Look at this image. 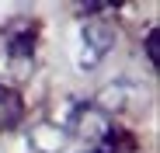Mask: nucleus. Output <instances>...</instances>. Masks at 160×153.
I'll return each instance as SVG.
<instances>
[{"instance_id":"nucleus-4","label":"nucleus","mask_w":160,"mask_h":153,"mask_svg":"<svg viewBox=\"0 0 160 153\" xmlns=\"http://www.w3.org/2000/svg\"><path fill=\"white\" fill-rule=\"evenodd\" d=\"M146 56H150V63H157V32L146 35Z\"/></svg>"},{"instance_id":"nucleus-3","label":"nucleus","mask_w":160,"mask_h":153,"mask_svg":"<svg viewBox=\"0 0 160 153\" xmlns=\"http://www.w3.org/2000/svg\"><path fill=\"white\" fill-rule=\"evenodd\" d=\"M24 115V105L21 97L11 91V87H0V129H14Z\"/></svg>"},{"instance_id":"nucleus-1","label":"nucleus","mask_w":160,"mask_h":153,"mask_svg":"<svg viewBox=\"0 0 160 153\" xmlns=\"http://www.w3.org/2000/svg\"><path fill=\"white\" fill-rule=\"evenodd\" d=\"M115 49V32L108 28V24H101V21H94V24H87L84 28V52H80V66L84 70H94L104 56H108Z\"/></svg>"},{"instance_id":"nucleus-2","label":"nucleus","mask_w":160,"mask_h":153,"mask_svg":"<svg viewBox=\"0 0 160 153\" xmlns=\"http://www.w3.org/2000/svg\"><path fill=\"white\" fill-rule=\"evenodd\" d=\"M28 143H32L35 153H59L66 146V132L59 129V125H35Z\"/></svg>"}]
</instances>
